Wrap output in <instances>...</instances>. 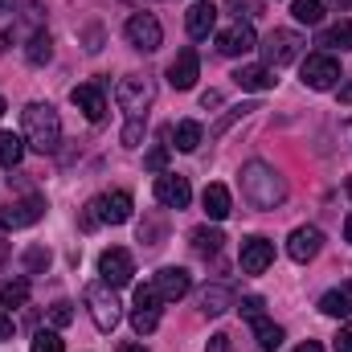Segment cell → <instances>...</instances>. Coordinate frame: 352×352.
I'll return each mask as SVG.
<instances>
[{"label":"cell","mask_w":352,"mask_h":352,"mask_svg":"<svg viewBox=\"0 0 352 352\" xmlns=\"http://www.w3.org/2000/svg\"><path fill=\"white\" fill-rule=\"evenodd\" d=\"M21 123H25V144L33 152H41V156L58 152V144H62V119H58V111L50 102H29L21 111Z\"/></svg>","instance_id":"6da1fadb"},{"label":"cell","mask_w":352,"mask_h":352,"mask_svg":"<svg viewBox=\"0 0 352 352\" xmlns=\"http://www.w3.org/2000/svg\"><path fill=\"white\" fill-rule=\"evenodd\" d=\"M242 197H246L254 209H274V205H283L287 184H283V176L274 173L270 164L250 160V164L242 168Z\"/></svg>","instance_id":"7a4b0ae2"},{"label":"cell","mask_w":352,"mask_h":352,"mask_svg":"<svg viewBox=\"0 0 352 352\" xmlns=\"http://www.w3.org/2000/svg\"><path fill=\"white\" fill-rule=\"evenodd\" d=\"M123 226L131 221V192H107V197H94L87 209H82V230L94 226Z\"/></svg>","instance_id":"3957f363"},{"label":"cell","mask_w":352,"mask_h":352,"mask_svg":"<svg viewBox=\"0 0 352 352\" xmlns=\"http://www.w3.org/2000/svg\"><path fill=\"white\" fill-rule=\"evenodd\" d=\"M115 98H119V107H123L131 119H144L148 107H152V98H156V87H152V78H144V74H127V78H119Z\"/></svg>","instance_id":"277c9868"},{"label":"cell","mask_w":352,"mask_h":352,"mask_svg":"<svg viewBox=\"0 0 352 352\" xmlns=\"http://www.w3.org/2000/svg\"><path fill=\"white\" fill-rule=\"evenodd\" d=\"M87 307H90V320H94L98 332H115L119 320H123L119 299H115V291H111L107 283H90L87 287Z\"/></svg>","instance_id":"5b68a950"},{"label":"cell","mask_w":352,"mask_h":352,"mask_svg":"<svg viewBox=\"0 0 352 352\" xmlns=\"http://www.w3.org/2000/svg\"><path fill=\"white\" fill-rule=\"evenodd\" d=\"M258 50H263L266 66H270V70H278V66H287V62H295V58H299L303 37H299V33H291V29H270Z\"/></svg>","instance_id":"8992f818"},{"label":"cell","mask_w":352,"mask_h":352,"mask_svg":"<svg viewBox=\"0 0 352 352\" xmlns=\"http://www.w3.org/2000/svg\"><path fill=\"white\" fill-rule=\"evenodd\" d=\"M160 291H156V283H144L140 291H135V311H131V328L140 332V336H148V332H156V324H160Z\"/></svg>","instance_id":"52a82bcc"},{"label":"cell","mask_w":352,"mask_h":352,"mask_svg":"<svg viewBox=\"0 0 352 352\" xmlns=\"http://www.w3.org/2000/svg\"><path fill=\"white\" fill-rule=\"evenodd\" d=\"M127 41H131V50H140V54H156L160 41H164V29H160V21H156L152 12H135V16L127 21Z\"/></svg>","instance_id":"ba28073f"},{"label":"cell","mask_w":352,"mask_h":352,"mask_svg":"<svg viewBox=\"0 0 352 352\" xmlns=\"http://www.w3.org/2000/svg\"><path fill=\"white\" fill-rule=\"evenodd\" d=\"M336 82H340V62H336L332 54H311V58L303 62V87L332 90Z\"/></svg>","instance_id":"9c48e42d"},{"label":"cell","mask_w":352,"mask_h":352,"mask_svg":"<svg viewBox=\"0 0 352 352\" xmlns=\"http://www.w3.org/2000/svg\"><path fill=\"white\" fill-rule=\"evenodd\" d=\"M98 274H102V283H107V287H127V283H131V274H135V263H131V254H127V250L111 246V250H102V254H98Z\"/></svg>","instance_id":"30bf717a"},{"label":"cell","mask_w":352,"mask_h":352,"mask_svg":"<svg viewBox=\"0 0 352 352\" xmlns=\"http://www.w3.org/2000/svg\"><path fill=\"white\" fill-rule=\"evenodd\" d=\"M41 217H45V201L41 197H21V201H8L0 221H4V230H21V226H33Z\"/></svg>","instance_id":"8fae6325"},{"label":"cell","mask_w":352,"mask_h":352,"mask_svg":"<svg viewBox=\"0 0 352 352\" xmlns=\"http://www.w3.org/2000/svg\"><path fill=\"white\" fill-rule=\"evenodd\" d=\"M217 50H221L226 58H238V54L258 50V37H254V29H250L246 21H238V25H230L226 33H217Z\"/></svg>","instance_id":"7c38bea8"},{"label":"cell","mask_w":352,"mask_h":352,"mask_svg":"<svg viewBox=\"0 0 352 352\" xmlns=\"http://www.w3.org/2000/svg\"><path fill=\"white\" fill-rule=\"evenodd\" d=\"M320 250H324V234H320L316 226H299V230L287 238V254H291L295 263H311Z\"/></svg>","instance_id":"4fadbf2b"},{"label":"cell","mask_w":352,"mask_h":352,"mask_svg":"<svg viewBox=\"0 0 352 352\" xmlns=\"http://www.w3.org/2000/svg\"><path fill=\"white\" fill-rule=\"evenodd\" d=\"M156 201L160 205H168V209H184L188 201H192V188H188V180L176 173H160L156 176Z\"/></svg>","instance_id":"5bb4252c"},{"label":"cell","mask_w":352,"mask_h":352,"mask_svg":"<svg viewBox=\"0 0 352 352\" xmlns=\"http://www.w3.org/2000/svg\"><path fill=\"white\" fill-rule=\"evenodd\" d=\"M156 291H160L164 303H176V299H184V295L192 291V274H188L184 266H164V270L156 274Z\"/></svg>","instance_id":"9a60e30c"},{"label":"cell","mask_w":352,"mask_h":352,"mask_svg":"<svg viewBox=\"0 0 352 352\" xmlns=\"http://www.w3.org/2000/svg\"><path fill=\"white\" fill-rule=\"evenodd\" d=\"M238 263H242L246 274H263L266 266L274 263V246H270L266 238L254 234V238H246V242H242V258H238Z\"/></svg>","instance_id":"2e32d148"},{"label":"cell","mask_w":352,"mask_h":352,"mask_svg":"<svg viewBox=\"0 0 352 352\" xmlns=\"http://www.w3.org/2000/svg\"><path fill=\"white\" fill-rule=\"evenodd\" d=\"M197 74H201V62H197V50H180L168 66V82L176 90H192L197 87Z\"/></svg>","instance_id":"e0dca14e"},{"label":"cell","mask_w":352,"mask_h":352,"mask_svg":"<svg viewBox=\"0 0 352 352\" xmlns=\"http://www.w3.org/2000/svg\"><path fill=\"white\" fill-rule=\"evenodd\" d=\"M184 29H188V37L205 41V37H209V33L217 29V4H209V0L192 4V8L184 12Z\"/></svg>","instance_id":"ac0fdd59"},{"label":"cell","mask_w":352,"mask_h":352,"mask_svg":"<svg viewBox=\"0 0 352 352\" xmlns=\"http://www.w3.org/2000/svg\"><path fill=\"white\" fill-rule=\"evenodd\" d=\"M70 98H74V107L87 115L90 123H102V115H107L102 87H94V82H87V87H74V90H70Z\"/></svg>","instance_id":"d6986e66"},{"label":"cell","mask_w":352,"mask_h":352,"mask_svg":"<svg viewBox=\"0 0 352 352\" xmlns=\"http://www.w3.org/2000/svg\"><path fill=\"white\" fill-rule=\"evenodd\" d=\"M234 303H238V299H234V291H230V287H221V283H213V287H205V291H201V316H226Z\"/></svg>","instance_id":"ffe728a7"},{"label":"cell","mask_w":352,"mask_h":352,"mask_svg":"<svg viewBox=\"0 0 352 352\" xmlns=\"http://www.w3.org/2000/svg\"><path fill=\"white\" fill-rule=\"evenodd\" d=\"M234 82L242 90H274L278 78H274L270 66H238V70H234Z\"/></svg>","instance_id":"44dd1931"},{"label":"cell","mask_w":352,"mask_h":352,"mask_svg":"<svg viewBox=\"0 0 352 352\" xmlns=\"http://www.w3.org/2000/svg\"><path fill=\"white\" fill-rule=\"evenodd\" d=\"M201 205H205V213H209L213 221H226V217L234 213V201H230V188H226V184H209L205 197H201Z\"/></svg>","instance_id":"7402d4cb"},{"label":"cell","mask_w":352,"mask_h":352,"mask_svg":"<svg viewBox=\"0 0 352 352\" xmlns=\"http://www.w3.org/2000/svg\"><path fill=\"white\" fill-rule=\"evenodd\" d=\"M320 311H324V316H332V320H344V316L352 311V283H349V287L328 291V295L320 299Z\"/></svg>","instance_id":"603a6c76"},{"label":"cell","mask_w":352,"mask_h":352,"mask_svg":"<svg viewBox=\"0 0 352 352\" xmlns=\"http://www.w3.org/2000/svg\"><path fill=\"white\" fill-rule=\"evenodd\" d=\"M25 135H12V131H0V164L4 168H16L25 160Z\"/></svg>","instance_id":"cb8c5ba5"},{"label":"cell","mask_w":352,"mask_h":352,"mask_svg":"<svg viewBox=\"0 0 352 352\" xmlns=\"http://www.w3.org/2000/svg\"><path fill=\"white\" fill-rule=\"evenodd\" d=\"M320 45L324 50H352V16L349 21H336L332 29L320 33Z\"/></svg>","instance_id":"d4e9b609"},{"label":"cell","mask_w":352,"mask_h":352,"mask_svg":"<svg viewBox=\"0 0 352 352\" xmlns=\"http://www.w3.org/2000/svg\"><path fill=\"white\" fill-rule=\"evenodd\" d=\"M25 58H29V66H45V62L54 58V41H50V33H33L29 45H25Z\"/></svg>","instance_id":"484cf974"},{"label":"cell","mask_w":352,"mask_h":352,"mask_svg":"<svg viewBox=\"0 0 352 352\" xmlns=\"http://www.w3.org/2000/svg\"><path fill=\"white\" fill-rule=\"evenodd\" d=\"M221 230H209V226H201V230H192V250L201 254V258H209V254H217L221 250Z\"/></svg>","instance_id":"4316f807"},{"label":"cell","mask_w":352,"mask_h":352,"mask_svg":"<svg viewBox=\"0 0 352 352\" xmlns=\"http://www.w3.org/2000/svg\"><path fill=\"white\" fill-rule=\"evenodd\" d=\"M173 140H176V152H197V144H201V123H192V119L176 123Z\"/></svg>","instance_id":"83f0119b"},{"label":"cell","mask_w":352,"mask_h":352,"mask_svg":"<svg viewBox=\"0 0 352 352\" xmlns=\"http://www.w3.org/2000/svg\"><path fill=\"white\" fill-rule=\"evenodd\" d=\"M254 340H258V349L263 352H274L278 344H283V328L258 316V320H254Z\"/></svg>","instance_id":"f1b7e54d"},{"label":"cell","mask_w":352,"mask_h":352,"mask_svg":"<svg viewBox=\"0 0 352 352\" xmlns=\"http://www.w3.org/2000/svg\"><path fill=\"white\" fill-rule=\"evenodd\" d=\"M291 16H295L299 25H320V21H324V4H320V0H295V4H291Z\"/></svg>","instance_id":"f546056e"},{"label":"cell","mask_w":352,"mask_h":352,"mask_svg":"<svg viewBox=\"0 0 352 352\" xmlns=\"http://www.w3.org/2000/svg\"><path fill=\"white\" fill-rule=\"evenodd\" d=\"M0 303H4V307H25V303H29V283H25V278L4 283V287H0Z\"/></svg>","instance_id":"4dcf8cb0"},{"label":"cell","mask_w":352,"mask_h":352,"mask_svg":"<svg viewBox=\"0 0 352 352\" xmlns=\"http://www.w3.org/2000/svg\"><path fill=\"white\" fill-rule=\"evenodd\" d=\"M50 320H54V328H66V324H74V303H70V299H58V303L50 307Z\"/></svg>","instance_id":"1f68e13d"},{"label":"cell","mask_w":352,"mask_h":352,"mask_svg":"<svg viewBox=\"0 0 352 352\" xmlns=\"http://www.w3.org/2000/svg\"><path fill=\"white\" fill-rule=\"evenodd\" d=\"M33 352H62V336L58 332H37L33 336Z\"/></svg>","instance_id":"d6a6232c"},{"label":"cell","mask_w":352,"mask_h":352,"mask_svg":"<svg viewBox=\"0 0 352 352\" xmlns=\"http://www.w3.org/2000/svg\"><path fill=\"white\" fill-rule=\"evenodd\" d=\"M234 307H238V311H242L246 320H258L266 303H263V295H246V299H242V303H234Z\"/></svg>","instance_id":"836d02e7"},{"label":"cell","mask_w":352,"mask_h":352,"mask_svg":"<svg viewBox=\"0 0 352 352\" xmlns=\"http://www.w3.org/2000/svg\"><path fill=\"white\" fill-rule=\"evenodd\" d=\"M140 140H144V119H131L123 127V148H140Z\"/></svg>","instance_id":"e575fe53"},{"label":"cell","mask_w":352,"mask_h":352,"mask_svg":"<svg viewBox=\"0 0 352 352\" xmlns=\"http://www.w3.org/2000/svg\"><path fill=\"white\" fill-rule=\"evenodd\" d=\"M144 164H148L152 173H164V164H168V148H164V144H156V148L144 156Z\"/></svg>","instance_id":"d590c367"},{"label":"cell","mask_w":352,"mask_h":352,"mask_svg":"<svg viewBox=\"0 0 352 352\" xmlns=\"http://www.w3.org/2000/svg\"><path fill=\"white\" fill-rule=\"evenodd\" d=\"M25 266H29V270H41V266H50V250H41V246L25 250Z\"/></svg>","instance_id":"8d00e7d4"},{"label":"cell","mask_w":352,"mask_h":352,"mask_svg":"<svg viewBox=\"0 0 352 352\" xmlns=\"http://www.w3.org/2000/svg\"><path fill=\"white\" fill-rule=\"evenodd\" d=\"M226 4H230V8L238 12V21H242V16H254V12H258V0H226Z\"/></svg>","instance_id":"74e56055"},{"label":"cell","mask_w":352,"mask_h":352,"mask_svg":"<svg viewBox=\"0 0 352 352\" xmlns=\"http://www.w3.org/2000/svg\"><path fill=\"white\" fill-rule=\"evenodd\" d=\"M205 352H238V349H234V340L226 332H217V336H209V349Z\"/></svg>","instance_id":"f35d334b"},{"label":"cell","mask_w":352,"mask_h":352,"mask_svg":"<svg viewBox=\"0 0 352 352\" xmlns=\"http://www.w3.org/2000/svg\"><path fill=\"white\" fill-rule=\"evenodd\" d=\"M336 352H352V324L340 328V336H336Z\"/></svg>","instance_id":"ab89813d"},{"label":"cell","mask_w":352,"mask_h":352,"mask_svg":"<svg viewBox=\"0 0 352 352\" xmlns=\"http://www.w3.org/2000/svg\"><path fill=\"white\" fill-rule=\"evenodd\" d=\"M0 340H12V316L0 311Z\"/></svg>","instance_id":"60d3db41"},{"label":"cell","mask_w":352,"mask_h":352,"mask_svg":"<svg viewBox=\"0 0 352 352\" xmlns=\"http://www.w3.org/2000/svg\"><path fill=\"white\" fill-rule=\"evenodd\" d=\"M221 102V94L217 90H209V94H201V107H217Z\"/></svg>","instance_id":"b9f144b4"},{"label":"cell","mask_w":352,"mask_h":352,"mask_svg":"<svg viewBox=\"0 0 352 352\" xmlns=\"http://www.w3.org/2000/svg\"><path fill=\"white\" fill-rule=\"evenodd\" d=\"M295 352H324V344H316V340H303Z\"/></svg>","instance_id":"7bdbcfd3"},{"label":"cell","mask_w":352,"mask_h":352,"mask_svg":"<svg viewBox=\"0 0 352 352\" xmlns=\"http://www.w3.org/2000/svg\"><path fill=\"white\" fill-rule=\"evenodd\" d=\"M336 94H340V102H352V82H340V90H336Z\"/></svg>","instance_id":"ee69618b"},{"label":"cell","mask_w":352,"mask_h":352,"mask_svg":"<svg viewBox=\"0 0 352 352\" xmlns=\"http://www.w3.org/2000/svg\"><path fill=\"white\" fill-rule=\"evenodd\" d=\"M119 352H148L144 344H135V340H127V344H119Z\"/></svg>","instance_id":"f6af8a7d"},{"label":"cell","mask_w":352,"mask_h":352,"mask_svg":"<svg viewBox=\"0 0 352 352\" xmlns=\"http://www.w3.org/2000/svg\"><path fill=\"white\" fill-rule=\"evenodd\" d=\"M344 238L352 242V213H349V221H344Z\"/></svg>","instance_id":"bcb514c9"},{"label":"cell","mask_w":352,"mask_h":352,"mask_svg":"<svg viewBox=\"0 0 352 352\" xmlns=\"http://www.w3.org/2000/svg\"><path fill=\"white\" fill-rule=\"evenodd\" d=\"M4 258H8V242H0V263H4Z\"/></svg>","instance_id":"7dc6e473"},{"label":"cell","mask_w":352,"mask_h":352,"mask_svg":"<svg viewBox=\"0 0 352 352\" xmlns=\"http://www.w3.org/2000/svg\"><path fill=\"white\" fill-rule=\"evenodd\" d=\"M349 4H352V0H336V8H349Z\"/></svg>","instance_id":"c3c4849f"},{"label":"cell","mask_w":352,"mask_h":352,"mask_svg":"<svg viewBox=\"0 0 352 352\" xmlns=\"http://www.w3.org/2000/svg\"><path fill=\"white\" fill-rule=\"evenodd\" d=\"M4 8H8V0H0V12H4Z\"/></svg>","instance_id":"681fc988"},{"label":"cell","mask_w":352,"mask_h":352,"mask_svg":"<svg viewBox=\"0 0 352 352\" xmlns=\"http://www.w3.org/2000/svg\"><path fill=\"white\" fill-rule=\"evenodd\" d=\"M349 197H352V176H349Z\"/></svg>","instance_id":"f907efd6"},{"label":"cell","mask_w":352,"mask_h":352,"mask_svg":"<svg viewBox=\"0 0 352 352\" xmlns=\"http://www.w3.org/2000/svg\"><path fill=\"white\" fill-rule=\"evenodd\" d=\"M0 115H4V98H0Z\"/></svg>","instance_id":"816d5d0a"}]
</instances>
